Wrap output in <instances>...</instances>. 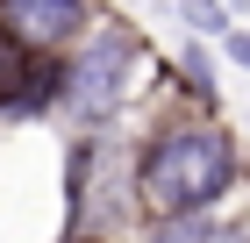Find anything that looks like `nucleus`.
<instances>
[{"label": "nucleus", "instance_id": "1", "mask_svg": "<svg viewBox=\"0 0 250 243\" xmlns=\"http://www.w3.org/2000/svg\"><path fill=\"white\" fill-rule=\"evenodd\" d=\"M250 186V157L236 143L229 122H214V108L165 114L157 129L136 136L129 150V200L136 215H186V207H214Z\"/></svg>", "mask_w": 250, "mask_h": 243}, {"label": "nucleus", "instance_id": "2", "mask_svg": "<svg viewBox=\"0 0 250 243\" xmlns=\"http://www.w3.org/2000/svg\"><path fill=\"white\" fill-rule=\"evenodd\" d=\"M150 72V43L136 36L129 22H93V36H79L64 50V93H58V114L64 129H115L129 114L136 86Z\"/></svg>", "mask_w": 250, "mask_h": 243}, {"label": "nucleus", "instance_id": "3", "mask_svg": "<svg viewBox=\"0 0 250 243\" xmlns=\"http://www.w3.org/2000/svg\"><path fill=\"white\" fill-rule=\"evenodd\" d=\"M100 0H0V36H15L21 50H72L79 36H93Z\"/></svg>", "mask_w": 250, "mask_h": 243}, {"label": "nucleus", "instance_id": "4", "mask_svg": "<svg viewBox=\"0 0 250 243\" xmlns=\"http://www.w3.org/2000/svg\"><path fill=\"white\" fill-rule=\"evenodd\" d=\"M243 193H229V200H214V207H186V215H150V222H136V236L143 243H250Z\"/></svg>", "mask_w": 250, "mask_h": 243}, {"label": "nucleus", "instance_id": "5", "mask_svg": "<svg viewBox=\"0 0 250 243\" xmlns=\"http://www.w3.org/2000/svg\"><path fill=\"white\" fill-rule=\"evenodd\" d=\"M179 86L193 93V108H214L222 114V79H214V43L193 36L186 50H179Z\"/></svg>", "mask_w": 250, "mask_h": 243}, {"label": "nucleus", "instance_id": "6", "mask_svg": "<svg viewBox=\"0 0 250 243\" xmlns=\"http://www.w3.org/2000/svg\"><path fill=\"white\" fill-rule=\"evenodd\" d=\"M179 22H186L193 36H208V43H222L236 29V15H229V0H179Z\"/></svg>", "mask_w": 250, "mask_h": 243}, {"label": "nucleus", "instance_id": "7", "mask_svg": "<svg viewBox=\"0 0 250 243\" xmlns=\"http://www.w3.org/2000/svg\"><path fill=\"white\" fill-rule=\"evenodd\" d=\"M222 57H229L236 72H250V29H229V36H222Z\"/></svg>", "mask_w": 250, "mask_h": 243}, {"label": "nucleus", "instance_id": "8", "mask_svg": "<svg viewBox=\"0 0 250 243\" xmlns=\"http://www.w3.org/2000/svg\"><path fill=\"white\" fill-rule=\"evenodd\" d=\"M64 243H115V236H93V229H72Z\"/></svg>", "mask_w": 250, "mask_h": 243}]
</instances>
